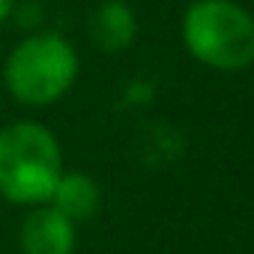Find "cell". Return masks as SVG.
Instances as JSON below:
<instances>
[{"label": "cell", "instance_id": "obj_6", "mask_svg": "<svg viewBox=\"0 0 254 254\" xmlns=\"http://www.w3.org/2000/svg\"><path fill=\"white\" fill-rule=\"evenodd\" d=\"M48 203L54 209H60L66 218H72L75 224H84V221H90L99 212L102 189L84 171H63L57 186H54V191H51V197H48Z\"/></svg>", "mask_w": 254, "mask_h": 254}, {"label": "cell", "instance_id": "obj_3", "mask_svg": "<svg viewBox=\"0 0 254 254\" xmlns=\"http://www.w3.org/2000/svg\"><path fill=\"white\" fill-rule=\"evenodd\" d=\"M180 36L186 51L215 72L254 63V15L233 0H194L183 12Z\"/></svg>", "mask_w": 254, "mask_h": 254}, {"label": "cell", "instance_id": "obj_7", "mask_svg": "<svg viewBox=\"0 0 254 254\" xmlns=\"http://www.w3.org/2000/svg\"><path fill=\"white\" fill-rule=\"evenodd\" d=\"M15 6H18V0H0V30H3L9 24V18L15 15Z\"/></svg>", "mask_w": 254, "mask_h": 254}, {"label": "cell", "instance_id": "obj_4", "mask_svg": "<svg viewBox=\"0 0 254 254\" xmlns=\"http://www.w3.org/2000/svg\"><path fill=\"white\" fill-rule=\"evenodd\" d=\"M18 248L21 254H75L78 224L51 203L30 206L18 227Z\"/></svg>", "mask_w": 254, "mask_h": 254}, {"label": "cell", "instance_id": "obj_5", "mask_svg": "<svg viewBox=\"0 0 254 254\" xmlns=\"http://www.w3.org/2000/svg\"><path fill=\"white\" fill-rule=\"evenodd\" d=\"M138 36V15L126 0H102L90 15V42L102 54H120L132 48Z\"/></svg>", "mask_w": 254, "mask_h": 254}, {"label": "cell", "instance_id": "obj_1", "mask_svg": "<svg viewBox=\"0 0 254 254\" xmlns=\"http://www.w3.org/2000/svg\"><path fill=\"white\" fill-rule=\"evenodd\" d=\"M81 75V54L57 30L27 33L3 60L0 78L12 102L24 108H51L69 96Z\"/></svg>", "mask_w": 254, "mask_h": 254}, {"label": "cell", "instance_id": "obj_2", "mask_svg": "<svg viewBox=\"0 0 254 254\" xmlns=\"http://www.w3.org/2000/svg\"><path fill=\"white\" fill-rule=\"evenodd\" d=\"M63 171V147L45 123L12 120L0 129V200L24 209L48 203Z\"/></svg>", "mask_w": 254, "mask_h": 254}]
</instances>
